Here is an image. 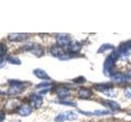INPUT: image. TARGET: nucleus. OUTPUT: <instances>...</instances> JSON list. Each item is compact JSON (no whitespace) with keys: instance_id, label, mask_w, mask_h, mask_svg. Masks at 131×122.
<instances>
[{"instance_id":"1","label":"nucleus","mask_w":131,"mask_h":122,"mask_svg":"<svg viewBox=\"0 0 131 122\" xmlns=\"http://www.w3.org/2000/svg\"><path fill=\"white\" fill-rule=\"evenodd\" d=\"M120 57V54L117 51H114L112 54H110L107 58L105 59L104 65H103V72L106 76H110L112 75V68L115 65L116 61L119 59Z\"/></svg>"},{"instance_id":"2","label":"nucleus","mask_w":131,"mask_h":122,"mask_svg":"<svg viewBox=\"0 0 131 122\" xmlns=\"http://www.w3.org/2000/svg\"><path fill=\"white\" fill-rule=\"evenodd\" d=\"M78 118V114L75 112L73 111H67L64 112L60 113L55 118V120L57 122H62V121H73L75 120Z\"/></svg>"},{"instance_id":"3","label":"nucleus","mask_w":131,"mask_h":122,"mask_svg":"<svg viewBox=\"0 0 131 122\" xmlns=\"http://www.w3.org/2000/svg\"><path fill=\"white\" fill-rule=\"evenodd\" d=\"M25 89V85L19 81H10V87L8 89V94L11 95H16L21 93Z\"/></svg>"},{"instance_id":"4","label":"nucleus","mask_w":131,"mask_h":122,"mask_svg":"<svg viewBox=\"0 0 131 122\" xmlns=\"http://www.w3.org/2000/svg\"><path fill=\"white\" fill-rule=\"evenodd\" d=\"M56 41H57V45H58V46L61 47L69 46V44L71 42L70 36L66 34H57L56 36Z\"/></svg>"},{"instance_id":"5","label":"nucleus","mask_w":131,"mask_h":122,"mask_svg":"<svg viewBox=\"0 0 131 122\" xmlns=\"http://www.w3.org/2000/svg\"><path fill=\"white\" fill-rule=\"evenodd\" d=\"M119 54L123 56H127L131 53V42H125L121 43L118 48Z\"/></svg>"},{"instance_id":"6","label":"nucleus","mask_w":131,"mask_h":122,"mask_svg":"<svg viewBox=\"0 0 131 122\" xmlns=\"http://www.w3.org/2000/svg\"><path fill=\"white\" fill-rule=\"evenodd\" d=\"M54 92L57 96H58L59 98H61V99H65V98L70 96V95H71V91H70V89L67 87L62 86V85H60V86L56 87L54 89Z\"/></svg>"},{"instance_id":"7","label":"nucleus","mask_w":131,"mask_h":122,"mask_svg":"<svg viewBox=\"0 0 131 122\" xmlns=\"http://www.w3.org/2000/svg\"><path fill=\"white\" fill-rule=\"evenodd\" d=\"M30 101L32 106L35 108H39L43 104V99L42 97L36 94H32L30 96Z\"/></svg>"},{"instance_id":"8","label":"nucleus","mask_w":131,"mask_h":122,"mask_svg":"<svg viewBox=\"0 0 131 122\" xmlns=\"http://www.w3.org/2000/svg\"><path fill=\"white\" fill-rule=\"evenodd\" d=\"M26 34H19V33H14V34H9L7 38L11 42H21L27 38Z\"/></svg>"},{"instance_id":"9","label":"nucleus","mask_w":131,"mask_h":122,"mask_svg":"<svg viewBox=\"0 0 131 122\" xmlns=\"http://www.w3.org/2000/svg\"><path fill=\"white\" fill-rule=\"evenodd\" d=\"M93 95V92L90 89L81 88L78 91V97L81 99H89Z\"/></svg>"},{"instance_id":"10","label":"nucleus","mask_w":131,"mask_h":122,"mask_svg":"<svg viewBox=\"0 0 131 122\" xmlns=\"http://www.w3.org/2000/svg\"><path fill=\"white\" fill-rule=\"evenodd\" d=\"M80 49H81V44L79 42H77V41H71V43L68 46V51L72 55L78 53L80 51Z\"/></svg>"},{"instance_id":"11","label":"nucleus","mask_w":131,"mask_h":122,"mask_svg":"<svg viewBox=\"0 0 131 122\" xmlns=\"http://www.w3.org/2000/svg\"><path fill=\"white\" fill-rule=\"evenodd\" d=\"M32 112V108L28 104H23L18 108V114L21 116H27Z\"/></svg>"},{"instance_id":"12","label":"nucleus","mask_w":131,"mask_h":122,"mask_svg":"<svg viewBox=\"0 0 131 122\" xmlns=\"http://www.w3.org/2000/svg\"><path fill=\"white\" fill-rule=\"evenodd\" d=\"M113 88V85L112 83H99L94 85V89L97 91L105 93L106 91Z\"/></svg>"},{"instance_id":"13","label":"nucleus","mask_w":131,"mask_h":122,"mask_svg":"<svg viewBox=\"0 0 131 122\" xmlns=\"http://www.w3.org/2000/svg\"><path fill=\"white\" fill-rule=\"evenodd\" d=\"M112 80L117 83H125L129 80V77L122 73H115L112 77Z\"/></svg>"},{"instance_id":"14","label":"nucleus","mask_w":131,"mask_h":122,"mask_svg":"<svg viewBox=\"0 0 131 122\" xmlns=\"http://www.w3.org/2000/svg\"><path fill=\"white\" fill-rule=\"evenodd\" d=\"M33 72H34L35 77H37L39 79H43V80H49L50 79V77L48 76V73L41 68H36L33 71Z\"/></svg>"},{"instance_id":"15","label":"nucleus","mask_w":131,"mask_h":122,"mask_svg":"<svg viewBox=\"0 0 131 122\" xmlns=\"http://www.w3.org/2000/svg\"><path fill=\"white\" fill-rule=\"evenodd\" d=\"M50 52L51 54L55 56V57H61L64 55V51L62 47H59L58 45H55V46H52L50 49Z\"/></svg>"},{"instance_id":"16","label":"nucleus","mask_w":131,"mask_h":122,"mask_svg":"<svg viewBox=\"0 0 131 122\" xmlns=\"http://www.w3.org/2000/svg\"><path fill=\"white\" fill-rule=\"evenodd\" d=\"M103 104L106 107L110 108L113 111H119L121 110V106L118 103H116V101H113V100H104L103 102Z\"/></svg>"},{"instance_id":"17","label":"nucleus","mask_w":131,"mask_h":122,"mask_svg":"<svg viewBox=\"0 0 131 122\" xmlns=\"http://www.w3.org/2000/svg\"><path fill=\"white\" fill-rule=\"evenodd\" d=\"M31 52L38 57H39V56H42V55L43 54V49L42 47L39 46V45H35V46L31 48Z\"/></svg>"},{"instance_id":"18","label":"nucleus","mask_w":131,"mask_h":122,"mask_svg":"<svg viewBox=\"0 0 131 122\" xmlns=\"http://www.w3.org/2000/svg\"><path fill=\"white\" fill-rule=\"evenodd\" d=\"M114 48H115V47L112 44L104 43L99 47V49H98V51H97V53H104V52L110 51V50H114Z\"/></svg>"},{"instance_id":"19","label":"nucleus","mask_w":131,"mask_h":122,"mask_svg":"<svg viewBox=\"0 0 131 122\" xmlns=\"http://www.w3.org/2000/svg\"><path fill=\"white\" fill-rule=\"evenodd\" d=\"M7 60L9 63L13 64H21V61H20L18 58H16V57H13V56L7 57Z\"/></svg>"},{"instance_id":"20","label":"nucleus","mask_w":131,"mask_h":122,"mask_svg":"<svg viewBox=\"0 0 131 122\" xmlns=\"http://www.w3.org/2000/svg\"><path fill=\"white\" fill-rule=\"evenodd\" d=\"M110 114V112L107 111V110H96L93 112V115H95V116H105V115H108Z\"/></svg>"},{"instance_id":"21","label":"nucleus","mask_w":131,"mask_h":122,"mask_svg":"<svg viewBox=\"0 0 131 122\" xmlns=\"http://www.w3.org/2000/svg\"><path fill=\"white\" fill-rule=\"evenodd\" d=\"M7 51V47L5 44L0 43V57L3 56Z\"/></svg>"},{"instance_id":"22","label":"nucleus","mask_w":131,"mask_h":122,"mask_svg":"<svg viewBox=\"0 0 131 122\" xmlns=\"http://www.w3.org/2000/svg\"><path fill=\"white\" fill-rule=\"evenodd\" d=\"M73 81H74V82L77 83V84H83L86 81V79L84 78V77L80 76V77H77L76 78L73 79Z\"/></svg>"},{"instance_id":"23","label":"nucleus","mask_w":131,"mask_h":122,"mask_svg":"<svg viewBox=\"0 0 131 122\" xmlns=\"http://www.w3.org/2000/svg\"><path fill=\"white\" fill-rule=\"evenodd\" d=\"M59 103L61 104L68 105V106H76V103H74V102H71V101H61Z\"/></svg>"},{"instance_id":"24","label":"nucleus","mask_w":131,"mask_h":122,"mask_svg":"<svg viewBox=\"0 0 131 122\" xmlns=\"http://www.w3.org/2000/svg\"><path fill=\"white\" fill-rule=\"evenodd\" d=\"M125 95L128 99H131V88H126L125 89Z\"/></svg>"},{"instance_id":"25","label":"nucleus","mask_w":131,"mask_h":122,"mask_svg":"<svg viewBox=\"0 0 131 122\" xmlns=\"http://www.w3.org/2000/svg\"><path fill=\"white\" fill-rule=\"evenodd\" d=\"M4 119H5V113L0 112V122H3Z\"/></svg>"},{"instance_id":"26","label":"nucleus","mask_w":131,"mask_h":122,"mask_svg":"<svg viewBox=\"0 0 131 122\" xmlns=\"http://www.w3.org/2000/svg\"><path fill=\"white\" fill-rule=\"evenodd\" d=\"M4 64H5V62H4V61L2 59H0V68L3 67V65H4Z\"/></svg>"},{"instance_id":"27","label":"nucleus","mask_w":131,"mask_h":122,"mask_svg":"<svg viewBox=\"0 0 131 122\" xmlns=\"http://www.w3.org/2000/svg\"><path fill=\"white\" fill-rule=\"evenodd\" d=\"M129 115H131V112H129Z\"/></svg>"}]
</instances>
